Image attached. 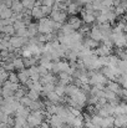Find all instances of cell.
Masks as SVG:
<instances>
[{
	"label": "cell",
	"mask_w": 127,
	"mask_h": 128,
	"mask_svg": "<svg viewBox=\"0 0 127 128\" xmlns=\"http://www.w3.org/2000/svg\"><path fill=\"white\" fill-rule=\"evenodd\" d=\"M59 28H60V25L56 24V22H54L50 18H44L41 20H39V22H38V30H39V32L41 35L52 34Z\"/></svg>",
	"instance_id": "1"
},
{
	"label": "cell",
	"mask_w": 127,
	"mask_h": 128,
	"mask_svg": "<svg viewBox=\"0 0 127 128\" xmlns=\"http://www.w3.org/2000/svg\"><path fill=\"white\" fill-rule=\"evenodd\" d=\"M44 120H45V112L42 110L36 112H30V114L26 118V122L30 128H39L44 123Z\"/></svg>",
	"instance_id": "2"
},
{
	"label": "cell",
	"mask_w": 127,
	"mask_h": 128,
	"mask_svg": "<svg viewBox=\"0 0 127 128\" xmlns=\"http://www.w3.org/2000/svg\"><path fill=\"white\" fill-rule=\"evenodd\" d=\"M29 40H30V39H28V38H20V36L14 35V36L10 38L9 42H10V46H11L14 50H20V48H24V47L29 44Z\"/></svg>",
	"instance_id": "3"
},
{
	"label": "cell",
	"mask_w": 127,
	"mask_h": 128,
	"mask_svg": "<svg viewBox=\"0 0 127 128\" xmlns=\"http://www.w3.org/2000/svg\"><path fill=\"white\" fill-rule=\"evenodd\" d=\"M50 19H51L54 22H56V24L60 25V24H62V22L65 21V19H66V14H65L64 10L54 8V9L51 10V12H50Z\"/></svg>",
	"instance_id": "4"
},
{
	"label": "cell",
	"mask_w": 127,
	"mask_h": 128,
	"mask_svg": "<svg viewBox=\"0 0 127 128\" xmlns=\"http://www.w3.org/2000/svg\"><path fill=\"white\" fill-rule=\"evenodd\" d=\"M50 126L52 128H62L66 123H65V121L60 117V116H57V114H52L51 117H50Z\"/></svg>",
	"instance_id": "5"
},
{
	"label": "cell",
	"mask_w": 127,
	"mask_h": 128,
	"mask_svg": "<svg viewBox=\"0 0 127 128\" xmlns=\"http://www.w3.org/2000/svg\"><path fill=\"white\" fill-rule=\"evenodd\" d=\"M18 78H19V82L23 84L25 86L28 84V81L30 80V75H29V71L28 68H23V70H19L18 72Z\"/></svg>",
	"instance_id": "6"
},
{
	"label": "cell",
	"mask_w": 127,
	"mask_h": 128,
	"mask_svg": "<svg viewBox=\"0 0 127 128\" xmlns=\"http://www.w3.org/2000/svg\"><path fill=\"white\" fill-rule=\"evenodd\" d=\"M11 10L14 14H23L24 12V5L20 0H13V5H11Z\"/></svg>",
	"instance_id": "7"
},
{
	"label": "cell",
	"mask_w": 127,
	"mask_h": 128,
	"mask_svg": "<svg viewBox=\"0 0 127 128\" xmlns=\"http://www.w3.org/2000/svg\"><path fill=\"white\" fill-rule=\"evenodd\" d=\"M30 114V110L28 107L24 106H19V108L15 111V117H21V118H28V116Z\"/></svg>",
	"instance_id": "8"
},
{
	"label": "cell",
	"mask_w": 127,
	"mask_h": 128,
	"mask_svg": "<svg viewBox=\"0 0 127 128\" xmlns=\"http://www.w3.org/2000/svg\"><path fill=\"white\" fill-rule=\"evenodd\" d=\"M67 25H69L71 29L77 30L79 28H81V20H80L77 16H72V18H70V19L67 20Z\"/></svg>",
	"instance_id": "9"
},
{
	"label": "cell",
	"mask_w": 127,
	"mask_h": 128,
	"mask_svg": "<svg viewBox=\"0 0 127 128\" xmlns=\"http://www.w3.org/2000/svg\"><path fill=\"white\" fill-rule=\"evenodd\" d=\"M13 65H14V68L15 70H23L25 68V65H24V58L21 56H16L14 60H13Z\"/></svg>",
	"instance_id": "10"
},
{
	"label": "cell",
	"mask_w": 127,
	"mask_h": 128,
	"mask_svg": "<svg viewBox=\"0 0 127 128\" xmlns=\"http://www.w3.org/2000/svg\"><path fill=\"white\" fill-rule=\"evenodd\" d=\"M21 2H23V5H24V9H25V10H29V11H31V10L34 9V6L36 5V4H35L36 0H21Z\"/></svg>",
	"instance_id": "11"
},
{
	"label": "cell",
	"mask_w": 127,
	"mask_h": 128,
	"mask_svg": "<svg viewBox=\"0 0 127 128\" xmlns=\"http://www.w3.org/2000/svg\"><path fill=\"white\" fill-rule=\"evenodd\" d=\"M26 96L31 100V101H39V97H40V93L35 90H28V93Z\"/></svg>",
	"instance_id": "12"
},
{
	"label": "cell",
	"mask_w": 127,
	"mask_h": 128,
	"mask_svg": "<svg viewBox=\"0 0 127 128\" xmlns=\"http://www.w3.org/2000/svg\"><path fill=\"white\" fill-rule=\"evenodd\" d=\"M55 93L60 97H62L65 93H66V86L60 84V85H56L55 86Z\"/></svg>",
	"instance_id": "13"
},
{
	"label": "cell",
	"mask_w": 127,
	"mask_h": 128,
	"mask_svg": "<svg viewBox=\"0 0 127 128\" xmlns=\"http://www.w3.org/2000/svg\"><path fill=\"white\" fill-rule=\"evenodd\" d=\"M82 19H84V21H86V22H91L93 20V15L91 14V11L88 9H85L84 11H82Z\"/></svg>",
	"instance_id": "14"
},
{
	"label": "cell",
	"mask_w": 127,
	"mask_h": 128,
	"mask_svg": "<svg viewBox=\"0 0 127 128\" xmlns=\"http://www.w3.org/2000/svg\"><path fill=\"white\" fill-rule=\"evenodd\" d=\"M8 81H10V82H13V84H20V82H19V78H18V74H15L14 71H13V72H9Z\"/></svg>",
	"instance_id": "15"
},
{
	"label": "cell",
	"mask_w": 127,
	"mask_h": 128,
	"mask_svg": "<svg viewBox=\"0 0 127 128\" xmlns=\"http://www.w3.org/2000/svg\"><path fill=\"white\" fill-rule=\"evenodd\" d=\"M24 96H26V94H25V91H24V88H23V87L20 86V87H19V90H18L16 92H15L14 97H15L16 100H19V101H20V100H21V98H23Z\"/></svg>",
	"instance_id": "16"
},
{
	"label": "cell",
	"mask_w": 127,
	"mask_h": 128,
	"mask_svg": "<svg viewBox=\"0 0 127 128\" xmlns=\"http://www.w3.org/2000/svg\"><path fill=\"white\" fill-rule=\"evenodd\" d=\"M0 96H3V87H0Z\"/></svg>",
	"instance_id": "17"
}]
</instances>
